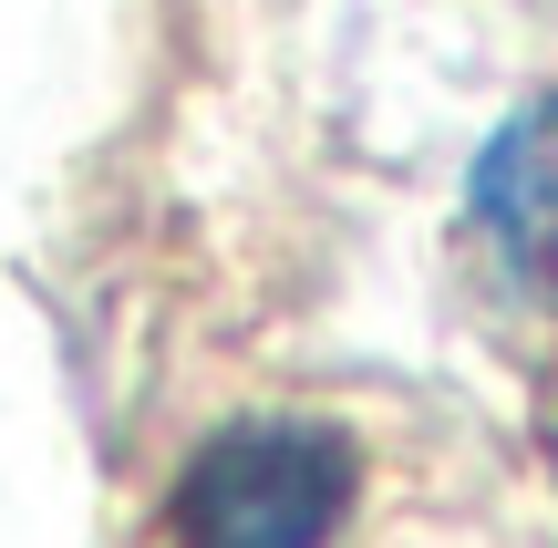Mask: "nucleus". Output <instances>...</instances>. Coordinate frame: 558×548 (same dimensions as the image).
<instances>
[{
  "instance_id": "obj_1",
  "label": "nucleus",
  "mask_w": 558,
  "mask_h": 548,
  "mask_svg": "<svg viewBox=\"0 0 558 548\" xmlns=\"http://www.w3.org/2000/svg\"><path fill=\"white\" fill-rule=\"evenodd\" d=\"M362 455L320 414H239L177 466L166 548H331L352 528Z\"/></svg>"
},
{
  "instance_id": "obj_2",
  "label": "nucleus",
  "mask_w": 558,
  "mask_h": 548,
  "mask_svg": "<svg viewBox=\"0 0 558 548\" xmlns=\"http://www.w3.org/2000/svg\"><path fill=\"white\" fill-rule=\"evenodd\" d=\"M465 207H476L486 248H497V259L558 310V94L518 103V114L486 135Z\"/></svg>"
}]
</instances>
